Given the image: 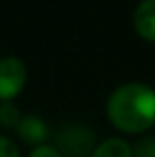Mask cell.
Listing matches in <instances>:
<instances>
[{
	"label": "cell",
	"instance_id": "4",
	"mask_svg": "<svg viewBox=\"0 0 155 157\" xmlns=\"http://www.w3.org/2000/svg\"><path fill=\"white\" fill-rule=\"evenodd\" d=\"M48 125L42 117L34 113H28V115H22L20 123L16 125V135L20 137V141L28 143V145L36 147V145H42L46 143V137H48Z\"/></svg>",
	"mask_w": 155,
	"mask_h": 157
},
{
	"label": "cell",
	"instance_id": "9",
	"mask_svg": "<svg viewBox=\"0 0 155 157\" xmlns=\"http://www.w3.org/2000/svg\"><path fill=\"white\" fill-rule=\"evenodd\" d=\"M28 157H64V155L58 151V147H56V145L42 143V145L32 147V151H30V155H28Z\"/></svg>",
	"mask_w": 155,
	"mask_h": 157
},
{
	"label": "cell",
	"instance_id": "5",
	"mask_svg": "<svg viewBox=\"0 0 155 157\" xmlns=\"http://www.w3.org/2000/svg\"><path fill=\"white\" fill-rule=\"evenodd\" d=\"M133 28L145 42H155V0H141L135 6Z\"/></svg>",
	"mask_w": 155,
	"mask_h": 157
},
{
	"label": "cell",
	"instance_id": "1",
	"mask_svg": "<svg viewBox=\"0 0 155 157\" xmlns=\"http://www.w3.org/2000/svg\"><path fill=\"white\" fill-rule=\"evenodd\" d=\"M109 123L121 133L137 135L155 125V90L129 82L112 92L105 105Z\"/></svg>",
	"mask_w": 155,
	"mask_h": 157
},
{
	"label": "cell",
	"instance_id": "6",
	"mask_svg": "<svg viewBox=\"0 0 155 157\" xmlns=\"http://www.w3.org/2000/svg\"><path fill=\"white\" fill-rule=\"evenodd\" d=\"M89 157H133V149L129 145V141H125V139L109 137L97 143Z\"/></svg>",
	"mask_w": 155,
	"mask_h": 157
},
{
	"label": "cell",
	"instance_id": "10",
	"mask_svg": "<svg viewBox=\"0 0 155 157\" xmlns=\"http://www.w3.org/2000/svg\"><path fill=\"white\" fill-rule=\"evenodd\" d=\"M0 157H20L18 145L6 135H0Z\"/></svg>",
	"mask_w": 155,
	"mask_h": 157
},
{
	"label": "cell",
	"instance_id": "2",
	"mask_svg": "<svg viewBox=\"0 0 155 157\" xmlns=\"http://www.w3.org/2000/svg\"><path fill=\"white\" fill-rule=\"evenodd\" d=\"M96 133L88 125H66L56 137V147L64 157H89L96 149Z\"/></svg>",
	"mask_w": 155,
	"mask_h": 157
},
{
	"label": "cell",
	"instance_id": "7",
	"mask_svg": "<svg viewBox=\"0 0 155 157\" xmlns=\"http://www.w3.org/2000/svg\"><path fill=\"white\" fill-rule=\"evenodd\" d=\"M20 119H22V113L14 105V101H2L0 104V125H4L6 129H16Z\"/></svg>",
	"mask_w": 155,
	"mask_h": 157
},
{
	"label": "cell",
	"instance_id": "8",
	"mask_svg": "<svg viewBox=\"0 0 155 157\" xmlns=\"http://www.w3.org/2000/svg\"><path fill=\"white\" fill-rule=\"evenodd\" d=\"M133 157H155V135H147L141 137L131 145Z\"/></svg>",
	"mask_w": 155,
	"mask_h": 157
},
{
	"label": "cell",
	"instance_id": "3",
	"mask_svg": "<svg viewBox=\"0 0 155 157\" xmlns=\"http://www.w3.org/2000/svg\"><path fill=\"white\" fill-rule=\"evenodd\" d=\"M28 80V70L20 58L6 56L0 60V104L14 101L24 90Z\"/></svg>",
	"mask_w": 155,
	"mask_h": 157
}]
</instances>
